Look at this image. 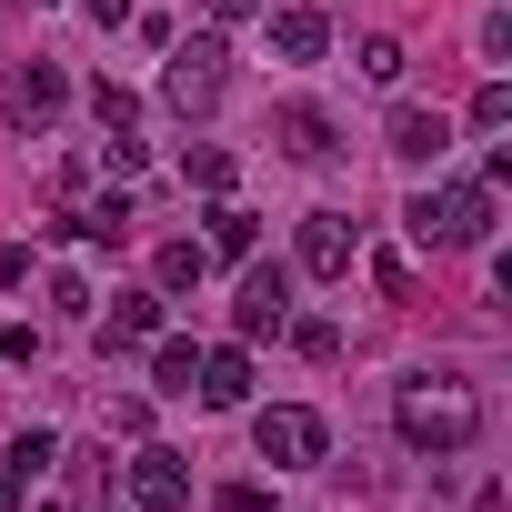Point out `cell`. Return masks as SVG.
I'll use <instances>...</instances> for the list:
<instances>
[{
    "instance_id": "cell-1",
    "label": "cell",
    "mask_w": 512,
    "mask_h": 512,
    "mask_svg": "<svg viewBox=\"0 0 512 512\" xmlns=\"http://www.w3.org/2000/svg\"><path fill=\"white\" fill-rule=\"evenodd\" d=\"M392 432L412 452H432V462H462L482 442V392L462 372H402L392 382Z\"/></svg>"
},
{
    "instance_id": "cell-2",
    "label": "cell",
    "mask_w": 512,
    "mask_h": 512,
    "mask_svg": "<svg viewBox=\"0 0 512 512\" xmlns=\"http://www.w3.org/2000/svg\"><path fill=\"white\" fill-rule=\"evenodd\" d=\"M402 221L422 251H472V241H492V181H432Z\"/></svg>"
},
{
    "instance_id": "cell-3",
    "label": "cell",
    "mask_w": 512,
    "mask_h": 512,
    "mask_svg": "<svg viewBox=\"0 0 512 512\" xmlns=\"http://www.w3.org/2000/svg\"><path fill=\"white\" fill-rule=\"evenodd\" d=\"M251 452H262L272 472H312V462L332 452V422H322L312 402H272L262 422H251Z\"/></svg>"
},
{
    "instance_id": "cell-4",
    "label": "cell",
    "mask_w": 512,
    "mask_h": 512,
    "mask_svg": "<svg viewBox=\"0 0 512 512\" xmlns=\"http://www.w3.org/2000/svg\"><path fill=\"white\" fill-rule=\"evenodd\" d=\"M221 91H231V51H221V31H191V41H171L161 101H171V111H211Z\"/></svg>"
},
{
    "instance_id": "cell-5",
    "label": "cell",
    "mask_w": 512,
    "mask_h": 512,
    "mask_svg": "<svg viewBox=\"0 0 512 512\" xmlns=\"http://www.w3.org/2000/svg\"><path fill=\"white\" fill-rule=\"evenodd\" d=\"M272 141H282V161H302V171L342 161V121H332L322 101H282V111H272Z\"/></svg>"
},
{
    "instance_id": "cell-6",
    "label": "cell",
    "mask_w": 512,
    "mask_h": 512,
    "mask_svg": "<svg viewBox=\"0 0 512 512\" xmlns=\"http://www.w3.org/2000/svg\"><path fill=\"white\" fill-rule=\"evenodd\" d=\"M231 322H241V342L282 332V322H292V272H282V262H251V272H241V302H231Z\"/></svg>"
},
{
    "instance_id": "cell-7",
    "label": "cell",
    "mask_w": 512,
    "mask_h": 512,
    "mask_svg": "<svg viewBox=\"0 0 512 512\" xmlns=\"http://www.w3.org/2000/svg\"><path fill=\"white\" fill-rule=\"evenodd\" d=\"M61 101H71V81H61L51 61L11 71V91H0V111H11V131H51V121H61Z\"/></svg>"
},
{
    "instance_id": "cell-8",
    "label": "cell",
    "mask_w": 512,
    "mask_h": 512,
    "mask_svg": "<svg viewBox=\"0 0 512 512\" xmlns=\"http://www.w3.org/2000/svg\"><path fill=\"white\" fill-rule=\"evenodd\" d=\"M131 502H141V512H181V502H191V472H181V452L141 442V452H131Z\"/></svg>"
},
{
    "instance_id": "cell-9",
    "label": "cell",
    "mask_w": 512,
    "mask_h": 512,
    "mask_svg": "<svg viewBox=\"0 0 512 512\" xmlns=\"http://www.w3.org/2000/svg\"><path fill=\"white\" fill-rule=\"evenodd\" d=\"M352 251H362V241H352L342 211H302V272H312V282H342V272H352Z\"/></svg>"
},
{
    "instance_id": "cell-10",
    "label": "cell",
    "mask_w": 512,
    "mask_h": 512,
    "mask_svg": "<svg viewBox=\"0 0 512 512\" xmlns=\"http://www.w3.org/2000/svg\"><path fill=\"white\" fill-rule=\"evenodd\" d=\"M161 332V292H111V312H101V352H141Z\"/></svg>"
},
{
    "instance_id": "cell-11",
    "label": "cell",
    "mask_w": 512,
    "mask_h": 512,
    "mask_svg": "<svg viewBox=\"0 0 512 512\" xmlns=\"http://www.w3.org/2000/svg\"><path fill=\"white\" fill-rule=\"evenodd\" d=\"M191 392H201L211 412H241V402H251V352H241V342L201 352V382H191Z\"/></svg>"
},
{
    "instance_id": "cell-12",
    "label": "cell",
    "mask_w": 512,
    "mask_h": 512,
    "mask_svg": "<svg viewBox=\"0 0 512 512\" xmlns=\"http://www.w3.org/2000/svg\"><path fill=\"white\" fill-rule=\"evenodd\" d=\"M442 151H452V121L422 111V101H402L392 111V161H442Z\"/></svg>"
},
{
    "instance_id": "cell-13",
    "label": "cell",
    "mask_w": 512,
    "mask_h": 512,
    "mask_svg": "<svg viewBox=\"0 0 512 512\" xmlns=\"http://www.w3.org/2000/svg\"><path fill=\"white\" fill-rule=\"evenodd\" d=\"M272 51H282V61H322V51H332V21L292 0V11H272Z\"/></svg>"
},
{
    "instance_id": "cell-14",
    "label": "cell",
    "mask_w": 512,
    "mask_h": 512,
    "mask_svg": "<svg viewBox=\"0 0 512 512\" xmlns=\"http://www.w3.org/2000/svg\"><path fill=\"white\" fill-rule=\"evenodd\" d=\"M201 251H221V262H251V251H262V221H251V211L221 191V201H211V241H201Z\"/></svg>"
},
{
    "instance_id": "cell-15",
    "label": "cell",
    "mask_w": 512,
    "mask_h": 512,
    "mask_svg": "<svg viewBox=\"0 0 512 512\" xmlns=\"http://www.w3.org/2000/svg\"><path fill=\"white\" fill-rule=\"evenodd\" d=\"M201 272H211V251H201V241H161L151 292H201Z\"/></svg>"
},
{
    "instance_id": "cell-16",
    "label": "cell",
    "mask_w": 512,
    "mask_h": 512,
    "mask_svg": "<svg viewBox=\"0 0 512 512\" xmlns=\"http://www.w3.org/2000/svg\"><path fill=\"white\" fill-rule=\"evenodd\" d=\"M201 382V342H161L151 332V392H191Z\"/></svg>"
},
{
    "instance_id": "cell-17",
    "label": "cell",
    "mask_w": 512,
    "mask_h": 512,
    "mask_svg": "<svg viewBox=\"0 0 512 512\" xmlns=\"http://www.w3.org/2000/svg\"><path fill=\"white\" fill-rule=\"evenodd\" d=\"M402 71H412V51H402L392 31H372V41H362V81H372V91H402Z\"/></svg>"
},
{
    "instance_id": "cell-18",
    "label": "cell",
    "mask_w": 512,
    "mask_h": 512,
    "mask_svg": "<svg viewBox=\"0 0 512 512\" xmlns=\"http://www.w3.org/2000/svg\"><path fill=\"white\" fill-rule=\"evenodd\" d=\"M181 181L221 201V191H231V151H221V141H191V151H181Z\"/></svg>"
},
{
    "instance_id": "cell-19",
    "label": "cell",
    "mask_w": 512,
    "mask_h": 512,
    "mask_svg": "<svg viewBox=\"0 0 512 512\" xmlns=\"http://www.w3.org/2000/svg\"><path fill=\"white\" fill-rule=\"evenodd\" d=\"M51 462H61V432H41V422H31V432L11 442V472H21V482H41Z\"/></svg>"
},
{
    "instance_id": "cell-20",
    "label": "cell",
    "mask_w": 512,
    "mask_h": 512,
    "mask_svg": "<svg viewBox=\"0 0 512 512\" xmlns=\"http://www.w3.org/2000/svg\"><path fill=\"white\" fill-rule=\"evenodd\" d=\"M362 272H372V292H382V302H412V262H402V251H372Z\"/></svg>"
},
{
    "instance_id": "cell-21",
    "label": "cell",
    "mask_w": 512,
    "mask_h": 512,
    "mask_svg": "<svg viewBox=\"0 0 512 512\" xmlns=\"http://www.w3.org/2000/svg\"><path fill=\"white\" fill-rule=\"evenodd\" d=\"M282 332H292L302 362H342V332H332V322H282Z\"/></svg>"
},
{
    "instance_id": "cell-22",
    "label": "cell",
    "mask_w": 512,
    "mask_h": 512,
    "mask_svg": "<svg viewBox=\"0 0 512 512\" xmlns=\"http://www.w3.org/2000/svg\"><path fill=\"white\" fill-rule=\"evenodd\" d=\"M91 111H101V131H131V121H141V101H131L121 81H101V91H91Z\"/></svg>"
},
{
    "instance_id": "cell-23",
    "label": "cell",
    "mask_w": 512,
    "mask_h": 512,
    "mask_svg": "<svg viewBox=\"0 0 512 512\" xmlns=\"http://www.w3.org/2000/svg\"><path fill=\"white\" fill-rule=\"evenodd\" d=\"M502 121H512V81H482L472 91V131H502Z\"/></svg>"
},
{
    "instance_id": "cell-24",
    "label": "cell",
    "mask_w": 512,
    "mask_h": 512,
    "mask_svg": "<svg viewBox=\"0 0 512 512\" xmlns=\"http://www.w3.org/2000/svg\"><path fill=\"white\" fill-rule=\"evenodd\" d=\"M51 312L81 322V312H91V282H81V272H51Z\"/></svg>"
},
{
    "instance_id": "cell-25",
    "label": "cell",
    "mask_w": 512,
    "mask_h": 512,
    "mask_svg": "<svg viewBox=\"0 0 512 512\" xmlns=\"http://www.w3.org/2000/svg\"><path fill=\"white\" fill-rule=\"evenodd\" d=\"M201 11H211V31H231V21H262L272 0H201Z\"/></svg>"
},
{
    "instance_id": "cell-26",
    "label": "cell",
    "mask_w": 512,
    "mask_h": 512,
    "mask_svg": "<svg viewBox=\"0 0 512 512\" xmlns=\"http://www.w3.org/2000/svg\"><path fill=\"white\" fill-rule=\"evenodd\" d=\"M211 512H262V482H221V492H211Z\"/></svg>"
},
{
    "instance_id": "cell-27",
    "label": "cell",
    "mask_w": 512,
    "mask_h": 512,
    "mask_svg": "<svg viewBox=\"0 0 512 512\" xmlns=\"http://www.w3.org/2000/svg\"><path fill=\"white\" fill-rule=\"evenodd\" d=\"M21 282H31V251H21V241H0V292H21Z\"/></svg>"
},
{
    "instance_id": "cell-28",
    "label": "cell",
    "mask_w": 512,
    "mask_h": 512,
    "mask_svg": "<svg viewBox=\"0 0 512 512\" xmlns=\"http://www.w3.org/2000/svg\"><path fill=\"white\" fill-rule=\"evenodd\" d=\"M81 11H91V21H101V31H121V21H131V11H141V0H81Z\"/></svg>"
},
{
    "instance_id": "cell-29",
    "label": "cell",
    "mask_w": 512,
    "mask_h": 512,
    "mask_svg": "<svg viewBox=\"0 0 512 512\" xmlns=\"http://www.w3.org/2000/svg\"><path fill=\"white\" fill-rule=\"evenodd\" d=\"M21 502H31V482H21V472H0V512H21Z\"/></svg>"
}]
</instances>
